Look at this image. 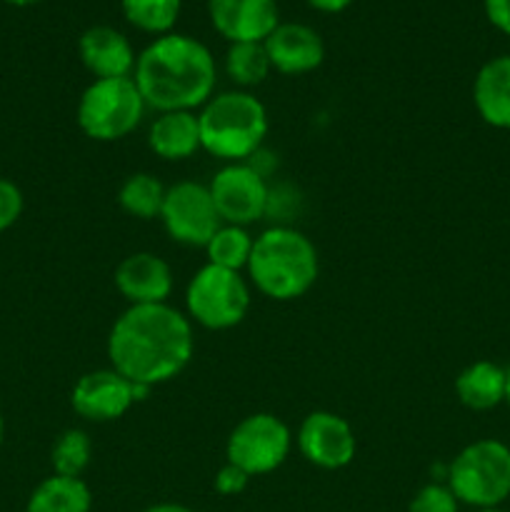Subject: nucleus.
Masks as SVG:
<instances>
[{
	"mask_svg": "<svg viewBox=\"0 0 510 512\" xmlns=\"http://www.w3.org/2000/svg\"><path fill=\"white\" fill-rule=\"evenodd\" d=\"M193 350V323L168 303L130 305L108 335L110 368L148 390L178 378Z\"/></svg>",
	"mask_w": 510,
	"mask_h": 512,
	"instance_id": "nucleus-1",
	"label": "nucleus"
},
{
	"mask_svg": "<svg viewBox=\"0 0 510 512\" xmlns=\"http://www.w3.org/2000/svg\"><path fill=\"white\" fill-rule=\"evenodd\" d=\"M215 58L200 40L183 33L155 38L135 60L133 80L145 105L158 113L198 110L213 98Z\"/></svg>",
	"mask_w": 510,
	"mask_h": 512,
	"instance_id": "nucleus-2",
	"label": "nucleus"
},
{
	"mask_svg": "<svg viewBox=\"0 0 510 512\" xmlns=\"http://www.w3.org/2000/svg\"><path fill=\"white\" fill-rule=\"evenodd\" d=\"M318 250L300 230L270 228L253 240L248 275L268 298L288 303L303 298L318 280Z\"/></svg>",
	"mask_w": 510,
	"mask_h": 512,
	"instance_id": "nucleus-3",
	"label": "nucleus"
},
{
	"mask_svg": "<svg viewBox=\"0 0 510 512\" xmlns=\"http://www.w3.org/2000/svg\"><path fill=\"white\" fill-rule=\"evenodd\" d=\"M200 148L225 163H243L268 135L265 105L248 90L218 93L200 108Z\"/></svg>",
	"mask_w": 510,
	"mask_h": 512,
	"instance_id": "nucleus-4",
	"label": "nucleus"
},
{
	"mask_svg": "<svg viewBox=\"0 0 510 512\" xmlns=\"http://www.w3.org/2000/svg\"><path fill=\"white\" fill-rule=\"evenodd\" d=\"M448 488L470 508H500L510 498V448L495 438L465 445L448 468Z\"/></svg>",
	"mask_w": 510,
	"mask_h": 512,
	"instance_id": "nucleus-5",
	"label": "nucleus"
},
{
	"mask_svg": "<svg viewBox=\"0 0 510 512\" xmlns=\"http://www.w3.org/2000/svg\"><path fill=\"white\" fill-rule=\"evenodd\" d=\"M145 105L133 78H100L78 100V125L90 140L115 143L133 133L143 120Z\"/></svg>",
	"mask_w": 510,
	"mask_h": 512,
	"instance_id": "nucleus-6",
	"label": "nucleus"
},
{
	"mask_svg": "<svg viewBox=\"0 0 510 512\" xmlns=\"http://www.w3.org/2000/svg\"><path fill=\"white\" fill-rule=\"evenodd\" d=\"M188 318L208 330H228L243 323L250 308V288L238 270L205 263L185 290Z\"/></svg>",
	"mask_w": 510,
	"mask_h": 512,
	"instance_id": "nucleus-7",
	"label": "nucleus"
},
{
	"mask_svg": "<svg viewBox=\"0 0 510 512\" xmlns=\"http://www.w3.org/2000/svg\"><path fill=\"white\" fill-rule=\"evenodd\" d=\"M290 448H293V435L283 420L275 418L273 413H253L240 420L228 435L225 458L255 478L280 468Z\"/></svg>",
	"mask_w": 510,
	"mask_h": 512,
	"instance_id": "nucleus-8",
	"label": "nucleus"
},
{
	"mask_svg": "<svg viewBox=\"0 0 510 512\" xmlns=\"http://www.w3.org/2000/svg\"><path fill=\"white\" fill-rule=\"evenodd\" d=\"M160 220L170 240L190 245V248H205L215 230L223 225L208 185L190 183V180L175 183L165 190Z\"/></svg>",
	"mask_w": 510,
	"mask_h": 512,
	"instance_id": "nucleus-9",
	"label": "nucleus"
},
{
	"mask_svg": "<svg viewBox=\"0 0 510 512\" xmlns=\"http://www.w3.org/2000/svg\"><path fill=\"white\" fill-rule=\"evenodd\" d=\"M208 190L220 220L225 225H238V228L258 223L270 203L263 175L245 163L223 165L213 175Z\"/></svg>",
	"mask_w": 510,
	"mask_h": 512,
	"instance_id": "nucleus-10",
	"label": "nucleus"
},
{
	"mask_svg": "<svg viewBox=\"0 0 510 512\" xmlns=\"http://www.w3.org/2000/svg\"><path fill=\"white\" fill-rule=\"evenodd\" d=\"M148 388L133 385L118 370H93L80 375L70 393V405L90 423H110L123 418L135 400H143Z\"/></svg>",
	"mask_w": 510,
	"mask_h": 512,
	"instance_id": "nucleus-11",
	"label": "nucleus"
},
{
	"mask_svg": "<svg viewBox=\"0 0 510 512\" xmlns=\"http://www.w3.org/2000/svg\"><path fill=\"white\" fill-rule=\"evenodd\" d=\"M298 450L315 468L340 470L353 463L358 440L348 420L328 410H315L300 423Z\"/></svg>",
	"mask_w": 510,
	"mask_h": 512,
	"instance_id": "nucleus-12",
	"label": "nucleus"
},
{
	"mask_svg": "<svg viewBox=\"0 0 510 512\" xmlns=\"http://www.w3.org/2000/svg\"><path fill=\"white\" fill-rule=\"evenodd\" d=\"M208 15L228 43H263L280 23L275 0H208Z\"/></svg>",
	"mask_w": 510,
	"mask_h": 512,
	"instance_id": "nucleus-13",
	"label": "nucleus"
},
{
	"mask_svg": "<svg viewBox=\"0 0 510 512\" xmlns=\"http://www.w3.org/2000/svg\"><path fill=\"white\" fill-rule=\"evenodd\" d=\"M115 288L130 305L168 303L173 270L160 255L133 253L115 268Z\"/></svg>",
	"mask_w": 510,
	"mask_h": 512,
	"instance_id": "nucleus-14",
	"label": "nucleus"
},
{
	"mask_svg": "<svg viewBox=\"0 0 510 512\" xmlns=\"http://www.w3.org/2000/svg\"><path fill=\"white\" fill-rule=\"evenodd\" d=\"M263 45L273 70L283 75L310 73L320 68L325 58L323 38L303 23H278Z\"/></svg>",
	"mask_w": 510,
	"mask_h": 512,
	"instance_id": "nucleus-15",
	"label": "nucleus"
},
{
	"mask_svg": "<svg viewBox=\"0 0 510 512\" xmlns=\"http://www.w3.org/2000/svg\"><path fill=\"white\" fill-rule=\"evenodd\" d=\"M78 53L88 73L100 78H133L135 53L130 40L110 25H90L78 40Z\"/></svg>",
	"mask_w": 510,
	"mask_h": 512,
	"instance_id": "nucleus-16",
	"label": "nucleus"
},
{
	"mask_svg": "<svg viewBox=\"0 0 510 512\" xmlns=\"http://www.w3.org/2000/svg\"><path fill=\"white\" fill-rule=\"evenodd\" d=\"M473 105L490 128L510 130V55L480 65L473 80Z\"/></svg>",
	"mask_w": 510,
	"mask_h": 512,
	"instance_id": "nucleus-17",
	"label": "nucleus"
},
{
	"mask_svg": "<svg viewBox=\"0 0 510 512\" xmlns=\"http://www.w3.org/2000/svg\"><path fill=\"white\" fill-rule=\"evenodd\" d=\"M148 148L163 160H185L200 150L198 113L170 110L158 113L148 130Z\"/></svg>",
	"mask_w": 510,
	"mask_h": 512,
	"instance_id": "nucleus-18",
	"label": "nucleus"
},
{
	"mask_svg": "<svg viewBox=\"0 0 510 512\" xmlns=\"http://www.w3.org/2000/svg\"><path fill=\"white\" fill-rule=\"evenodd\" d=\"M505 390H508V370L490 360L470 363L455 378V395L465 408L475 410V413H485V410L503 405Z\"/></svg>",
	"mask_w": 510,
	"mask_h": 512,
	"instance_id": "nucleus-19",
	"label": "nucleus"
},
{
	"mask_svg": "<svg viewBox=\"0 0 510 512\" xmlns=\"http://www.w3.org/2000/svg\"><path fill=\"white\" fill-rule=\"evenodd\" d=\"M93 495L80 478L50 475L30 493L25 512H90Z\"/></svg>",
	"mask_w": 510,
	"mask_h": 512,
	"instance_id": "nucleus-20",
	"label": "nucleus"
},
{
	"mask_svg": "<svg viewBox=\"0 0 510 512\" xmlns=\"http://www.w3.org/2000/svg\"><path fill=\"white\" fill-rule=\"evenodd\" d=\"M163 183H160L155 175L150 173H133L125 178V183L120 185L118 203L120 208L128 215L140 220H153L160 218V210H163L165 200Z\"/></svg>",
	"mask_w": 510,
	"mask_h": 512,
	"instance_id": "nucleus-21",
	"label": "nucleus"
},
{
	"mask_svg": "<svg viewBox=\"0 0 510 512\" xmlns=\"http://www.w3.org/2000/svg\"><path fill=\"white\" fill-rule=\"evenodd\" d=\"M180 5L183 0H120L125 20L143 33H153L155 38L173 33Z\"/></svg>",
	"mask_w": 510,
	"mask_h": 512,
	"instance_id": "nucleus-22",
	"label": "nucleus"
},
{
	"mask_svg": "<svg viewBox=\"0 0 510 512\" xmlns=\"http://www.w3.org/2000/svg\"><path fill=\"white\" fill-rule=\"evenodd\" d=\"M273 70L263 43H230L225 53V73L240 88H255Z\"/></svg>",
	"mask_w": 510,
	"mask_h": 512,
	"instance_id": "nucleus-23",
	"label": "nucleus"
},
{
	"mask_svg": "<svg viewBox=\"0 0 510 512\" xmlns=\"http://www.w3.org/2000/svg\"><path fill=\"white\" fill-rule=\"evenodd\" d=\"M205 253H208V263L218 265L225 270H243L248 268L250 253H253V238L248 235V230L238 228V225H220L215 230L213 238L205 245Z\"/></svg>",
	"mask_w": 510,
	"mask_h": 512,
	"instance_id": "nucleus-24",
	"label": "nucleus"
},
{
	"mask_svg": "<svg viewBox=\"0 0 510 512\" xmlns=\"http://www.w3.org/2000/svg\"><path fill=\"white\" fill-rule=\"evenodd\" d=\"M90 455H93V443H90L88 433L78 428L65 430L58 435L50 450V463H53L55 475L63 478H80L85 468L90 465Z\"/></svg>",
	"mask_w": 510,
	"mask_h": 512,
	"instance_id": "nucleus-25",
	"label": "nucleus"
},
{
	"mask_svg": "<svg viewBox=\"0 0 510 512\" xmlns=\"http://www.w3.org/2000/svg\"><path fill=\"white\" fill-rule=\"evenodd\" d=\"M458 498L448 485L428 483L413 495L408 512H458Z\"/></svg>",
	"mask_w": 510,
	"mask_h": 512,
	"instance_id": "nucleus-26",
	"label": "nucleus"
},
{
	"mask_svg": "<svg viewBox=\"0 0 510 512\" xmlns=\"http://www.w3.org/2000/svg\"><path fill=\"white\" fill-rule=\"evenodd\" d=\"M23 208L25 200L18 185L8 178H0V233H5V230H10L18 223Z\"/></svg>",
	"mask_w": 510,
	"mask_h": 512,
	"instance_id": "nucleus-27",
	"label": "nucleus"
},
{
	"mask_svg": "<svg viewBox=\"0 0 510 512\" xmlns=\"http://www.w3.org/2000/svg\"><path fill=\"white\" fill-rule=\"evenodd\" d=\"M248 480L250 475L245 473V470L235 468L233 463H225L223 468L218 470V475H215V490H218L220 495H238L243 493Z\"/></svg>",
	"mask_w": 510,
	"mask_h": 512,
	"instance_id": "nucleus-28",
	"label": "nucleus"
},
{
	"mask_svg": "<svg viewBox=\"0 0 510 512\" xmlns=\"http://www.w3.org/2000/svg\"><path fill=\"white\" fill-rule=\"evenodd\" d=\"M485 18L495 30L510 35V0H483Z\"/></svg>",
	"mask_w": 510,
	"mask_h": 512,
	"instance_id": "nucleus-29",
	"label": "nucleus"
},
{
	"mask_svg": "<svg viewBox=\"0 0 510 512\" xmlns=\"http://www.w3.org/2000/svg\"><path fill=\"white\" fill-rule=\"evenodd\" d=\"M353 0H308L310 8L320 10V13H343Z\"/></svg>",
	"mask_w": 510,
	"mask_h": 512,
	"instance_id": "nucleus-30",
	"label": "nucleus"
},
{
	"mask_svg": "<svg viewBox=\"0 0 510 512\" xmlns=\"http://www.w3.org/2000/svg\"><path fill=\"white\" fill-rule=\"evenodd\" d=\"M143 512H195V510L185 508V505H178V503H158V505H153V508H148Z\"/></svg>",
	"mask_w": 510,
	"mask_h": 512,
	"instance_id": "nucleus-31",
	"label": "nucleus"
},
{
	"mask_svg": "<svg viewBox=\"0 0 510 512\" xmlns=\"http://www.w3.org/2000/svg\"><path fill=\"white\" fill-rule=\"evenodd\" d=\"M5 3L18 5V8H25V5H35V3H40V0H5Z\"/></svg>",
	"mask_w": 510,
	"mask_h": 512,
	"instance_id": "nucleus-32",
	"label": "nucleus"
},
{
	"mask_svg": "<svg viewBox=\"0 0 510 512\" xmlns=\"http://www.w3.org/2000/svg\"><path fill=\"white\" fill-rule=\"evenodd\" d=\"M3 440H5V418L3 413H0V445H3Z\"/></svg>",
	"mask_w": 510,
	"mask_h": 512,
	"instance_id": "nucleus-33",
	"label": "nucleus"
},
{
	"mask_svg": "<svg viewBox=\"0 0 510 512\" xmlns=\"http://www.w3.org/2000/svg\"><path fill=\"white\" fill-rule=\"evenodd\" d=\"M505 405L510 408V370H508V390H505Z\"/></svg>",
	"mask_w": 510,
	"mask_h": 512,
	"instance_id": "nucleus-34",
	"label": "nucleus"
},
{
	"mask_svg": "<svg viewBox=\"0 0 510 512\" xmlns=\"http://www.w3.org/2000/svg\"><path fill=\"white\" fill-rule=\"evenodd\" d=\"M478 512H505V510H500V508H485V510H478Z\"/></svg>",
	"mask_w": 510,
	"mask_h": 512,
	"instance_id": "nucleus-35",
	"label": "nucleus"
}]
</instances>
